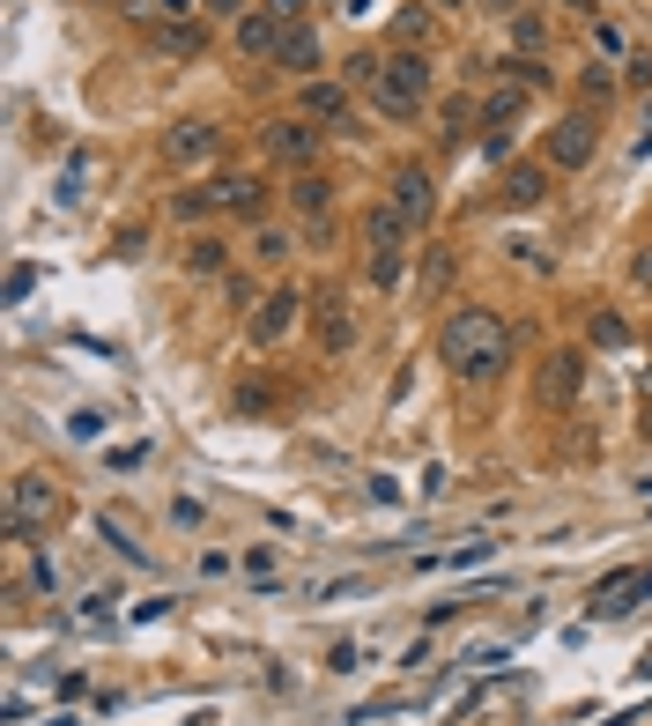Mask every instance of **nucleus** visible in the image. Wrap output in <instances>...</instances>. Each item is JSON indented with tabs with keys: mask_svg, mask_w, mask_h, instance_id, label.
Segmentation results:
<instances>
[{
	"mask_svg": "<svg viewBox=\"0 0 652 726\" xmlns=\"http://www.w3.org/2000/svg\"><path fill=\"white\" fill-rule=\"evenodd\" d=\"M638 430H645V438H652V401H645V408H638Z\"/></svg>",
	"mask_w": 652,
	"mask_h": 726,
	"instance_id": "38",
	"label": "nucleus"
},
{
	"mask_svg": "<svg viewBox=\"0 0 652 726\" xmlns=\"http://www.w3.org/2000/svg\"><path fill=\"white\" fill-rule=\"evenodd\" d=\"M541 193H549V171H541V164H519V171H504V201H512V208H534Z\"/></svg>",
	"mask_w": 652,
	"mask_h": 726,
	"instance_id": "20",
	"label": "nucleus"
},
{
	"mask_svg": "<svg viewBox=\"0 0 652 726\" xmlns=\"http://www.w3.org/2000/svg\"><path fill=\"white\" fill-rule=\"evenodd\" d=\"M371 104L386 112V119H416L430 104V60L416 45H401V52H386L378 60V82H371Z\"/></svg>",
	"mask_w": 652,
	"mask_h": 726,
	"instance_id": "2",
	"label": "nucleus"
},
{
	"mask_svg": "<svg viewBox=\"0 0 652 726\" xmlns=\"http://www.w3.org/2000/svg\"><path fill=\"white\" fill-rule=\"evenodd\" d=\"M52 519H60V490L45 475H15V490H8V534L23 541V534H38Z\"/></svg>",
	"mask_w": 652,
	"mask_h": 726,
	"instance_id": "5",
	"label": "nucleus"
},
{
	"mask_svg": "<svg viewBox=\"0 0 652 726\" xmlns=\"http://www.w3.org/2000/svg\"><path fill=\"white\" fill-rule=\"evenodd\" d=\"M282 252H290V230H275V223H260V230H252V260H260V267H275Z\"/></svg>",
	"mask_w": 652,
	"mask_h": 726,
	"instance_id": "24",
	"label": "nucleus"
},
{
	"mask_svg": "<svg viewBox=\"0 0 652 726\" xmlns=\"http://www.w3.org/2000/svg\"><path fill=\"white\" fill-rule=\"evenodd\" d=\"M164 52H201V23H164Z\"/></svg>",
	"mask_w": 652,
	"mask_h": 726,
	"instance_id": "28",
	"label": "nucleus"
},
{
	"mask_svg": "<svg viewBox=\"0 0 652 726\" xmlns=\"http://www.w3.org/2000/svg\"><path fill=\"white\" fill-rule=\"evenodd\" d=\"M386 201L408 215V230H430V215H438V193H430V171H423V164H401L393 186H386Z\"/></svg>",
	"mask_w": 652,
	"mask_h": 726,
	"instance_id": "8",
	"label": "nucleus"
},
{
	"mask_svg": "<svg viewBox=\"0 0 652 726\" xmlns=\"http://www.w3.org/2000/svg\"><path fill=\"white\" fill-rule=\"evenodd\" d=\"M527 112V82H504V90H490L482 97V126H490V149H504V126Z\"/></svg>",
	"mask_w": 652,
	"mask_h": 726,
	"instance_id": "16",
	"label": "nucleus"
},
{
	"mask_svg": "<svg viewBox=\"0 0 652 726\" xmlns=\"http://www.w3.org/2000/svg\"><path fill=\"white\" fill-rule=\"evenodd\" d=\"M290 208H297V215H326V208H334V178H326V171H297Z\"/></svg>",
	"mask_w": 652,
	"mask_h": 726,
	"instance_id": "19",
	"label": "nucleus"
},
{
	"mask_svg": "<svg viewBox=\"0 0 652 726\" xmlns=\"http://www.w3.org/2000/svg\"><path fill=\"white\" fill-rule=\"evenodd\" d=\"M593 149H601V126H593V112H564V119L549 126V171H586V164H593Z\"/></svg>",
	"mask_w": 652,
	"mask_h": 726,
	"instance_id": "6",
	"label": "nucleus"
},
{
	"mask_svg": "<svg viewBox=\"0 0 652 726\" xmlns=\"http://www.w3.org/2000/svg\"><path fill=\"white\" fill-rule=\"evenodd\" d=\"M275 67H282V75H319V38H312L304 23H290V30H282Z\"/></svg>",
	"mask_w": 652,
	"mask_h": 726,
	"instance_id": "17",
	"label": "nucleus"
},
{
	"mask_svg": "<svg viewBox=\"0 0 652 726\" xmlns=\"http://www.w3.org/2000/svg\"><path fill=\"white\" fill-rule=\"evenodd\" d=\"M623 341H630V326L616 312H593V349H623Z\"/></svg>",
	"mask_w": 652,
	"mask_h": 726,
	"instance_id": "25",
	"label": "nucleus"
},
{
	"mask_svg": "<svg viewBox=\"0 0 652 726\" xmlns=\"http://www.w3.org/2000/svg\"><path fill=\"white\" fill-rule=\"evenodd\" d=\"M312 326H319V349H326V356H349L356 312H349V297H341V290H319V297H312Z\"/></svg>",
	"mask_w": 652,
	"mask_h": 726,
	"instance_id": "9",
	"label": "nucleus"
},
{
	"mask_svg": "<svg viewBox=\"0 0 652 726\" xmlns=\"http://www.w3.org/2000/svg\"><path fill=\"white\" fill-rule=\"evenodd\" d=\"M608 90H616V75H608V67H601V60H593V67H586V97H593V104H601V97H608Z\"/></svg>",
	"mask_w": 652,
	"mask_h": 726,
	"instance_id": "33",
	"label": "nucleus"
},
{
	"mask_svg": "<svg viewBox=\"0 0 652 726\" xmlns=\"http://www.w3.org/2000/svg\"><path fill=\"white\" fill-rule=\"evenodd\" d=\"M30 586L52 593V586H60V564H52V556H30Z\"/></svg>",
	"mask_w": 652,
	"mask_h": 726,
	"instance_id": "31",
	"label": "nucleus"
},
{
	"mask_svg": "<svg viewBox=\"0 0 652 726\" xmlns=\"http://www.w3.org/2000/svg\"><path fill=\"white\" fill-rule=\"evenodd\" d=\"M630 282H638V290H652V245L630 252Z\"/></svg>",
	"mask_w": 652,
	"mask_h": 726,
	"instance_id": "34",
	"label": "nucleus"
},
{
	"mask_svg": "<svg viewBox=\"0 0 652 726\" xmlns=\"http://www.w3.org/2000/svg\"><path fill=\"white\" fill-rule=\"evenodd\" d=\"M201 15H215V23H245L252 8H245V0H201Z\"/></svg>",
	"mask_w": 652,
	"mask_h": 726,
	"instance_id": "30",
	"label": "nucleus"
},
{
	"mask_svg": "<svg viewBox=\"0 0 652 726\" xmlns=\"http://www.w3.org/2000/svg\"><path fill=\"white\" fill-rule=\"evenodd\" d=\"M512 326L497 319V312H482V304H460L445 326H438V356H445L452 378H475V386H490V378L512 371Z\"/></svg>",
	"mask_w": 652,
	"mask_h": 726,
	"instance_id": "1",
	"label": "nucleus"
},
{
	"mask_svg": "<svg viewBox=\"0 0 652 726\" xmlns=\"http://www.w3.org/2000/svg\"><path fill=\"white\" fill-rule=\"evenodd\" d=\"M186 267H193V275H223L230 245H223V238H193V245H186Z\"/></svg>",
	"mask_w": 652,
	"mask_h": 726,
	"instance_id": "21",
	"label": "nucleus"
},
{
	"mask_svg": "<svg viewBox=\"0 0 652 726\" xmlns=\"http://www.w3.org/2000/svg\"><path fill=\"white\" fill-rule=\"evenodd\" d=\"M208 193H215V208H230V215H260V208H267V178H252V171H223L215 186H208Z\"/></svg>",
	"mask_w": 652,
	"mask_h": 726,
	"instance_id": "13",
	"label": "nucleus"
},
{
	"mask_svg": "<svg viewBox=\"0 0 652 726\" xmlns=\"http://www.w3.org/2000/svg\"><path fill=\"white\" fill-rule=\"evenodd\" d=\"M534 393H541V408H571L578 393H586V356H578V349H549V356H541Z\"/></svg>",
	"mask_w": 652,
	"mask_h": 726,
	"instance_id": "7",
	"label": "nucleus"
},
{
	"mask_svg": "<svg viewBox=\"0 0 652 726\" xmlns=\"http://www.w3.org/2000/svg\"><path fill=\"white\" fill-rule=\"evenodd\" d=\"M512 38H519V45H541L549 30H541V15H519V23H512Z\"/></svg>",
	"mask_w": 652,
	"mask_h": 726,
	"instance_id": "35",
	"label": "nucleus"
},
{
	"mask_svg": "<svg viewBox=\"0 0 652 726\" xmlns=\"http://www.w3.org/2000/svg\"><path fill=\"white\" fill-rule=\"evenodd\" d=\"M267 156L275 164H312L319 156V126L312 119H267Z\"/></svg>",
	"mask_w": 652,
	"mask_h": 726,
	"instance_id": "11",
	"label": "nucleus"
},
{
	"mask_svg": "<svg viewBox=\"0 0 652 726\" xmlns=\"http://www.w3.org/2000/svg\"><path fill=\"white\" fill-rule=\"evenodd\" d=\"M38 290V267H8V304H23Z\"/></svg>",
	"mask_w": 652,
	"mask_h": 726,
	"instance_id": "32",
	"label": "nucleus"
},
{
	"mask_svg": "<svg viewBox=\"0 0 652 726\" xmlns=\"http://www.w3.org/2000/svg\"><path fill=\"white\" fill-rule=\"evenodd\" d=\"M438 119H445V134L460 141V134H467V126L482 119V104H475V97H445V104H438Z\"/></svg>",
	"mask_w": 652,
	"mask_h": 726,
	"instance_id": "23",
	"label": "nucleus"
},
{
	"mask_svg": "<svg viewBox=\"0 0 652 726\" xmlns=\"http://www.w3.org/2000/svg\"><path fill=\"white\" fill-rule=\"evenodd\" d=\"M364 267H371L378 290H401V275H408V215L393 201H378L371 215H364Z\"/></svg>",
	"mask_w": 652,
	"mask_h": 726,
	"instance_id": "3",
	"label": "nucleus"
},
{
	"mask_svg": "<svg viewBox=\"0 0 652 726\" xmlns=\"http://www.w3.org/2000/svg\"><path fill=\"white\" fill-rule=\"evenodd\" d=\"M564 8H578V15H601V0H564Z\"/></svg>",
	"mask_w": 652,
	"mask_h": 726,
	"instance_id": "37",
	"label": "nucleus"
},
{
	"mask_svg": "<svg viewBox=\"0 0 652 726\" xmlns=\"http://www.w3.org/2000/svg\"><path fill=\"white\" fill-rule=\"evenodd\" d=\"M393 38L423 52V38H430V15H423V8H401V23H393Z\"/></svg>",
	"mask_w": 652,
	"mask_h": 726,
	"instance_id": "26",
	"label": "nucleus"
},
{
	"mask_svg": "<svg viewBox=\"0 0 652 726\" xmlns=\"http://www.w3.org/2000/svg\"><path fill=\"white\" fill-rule=\"evenodd\" d=\"M452 275H460V252H452L445 238H430L423 245V275H416V304H445Z\"/></svg>",
	"mask_w": 652,
	"mask_h": 726,
	"instance_id": "12",
	"label": "nucleus"
},
{
	"mask_svg": "<svg viewBox=\"0 0 652 726\" xmlns=\"http://www.w3.org/2000/svg\"><path fill=\"white\" fill-rule=\"evenodd\" d=\"M652 593V564L645 571H623V578H608L601 593H593V615H630V608Z\"/></svg>",
	"mask_w": 652,
	"mask_h": 726,
	"instance_id": "15",
	"label": "nucleus"
},
{
	"mask_svg": "<svg viewBox=\"0 0 652 726\" xmlns=\"http://www.w3.org/2000/svg\"><path fill=\"white\" fill-rule=\"evenodd\" d=\"M378 60H386V52H356V60H349V82H356V90H371V82H378Z\"/></svg>",
	"mask_w": 652,
	"mask_h": 726,
	"instance_id": "29",
	"label": "nucleus"
},
{
	"mask_svg": "<svg viewBox=\"0 0 652 726\" xmlns=\"http://www.w3.org/2000/svg\"><path fill=\"white\" fill-rule=\"evenodd\" d=\"M208 208H215V193L201 186V193H178V201H171V215H178V223H201Z\"/></svg>",
	"mask_w": 652,
	"mask_h": 726,
	"instance_id": "27",
	"label": "nucleus"
},
{
	"mask_svg": "<svg viewBox=\"0 0 652 726\" xmlns=\"http://www.w3.org/2000/svg\"><path fill=\"white\" fill-rule=\"evenodd\" d=\"M267 15H282V23H304V0H267Z\"/></svg>",
	"mask_w": 652,
	"mask_h": 726,
	"instance_id": "36",
	"label": "nucleus"
},
{
	"mask_svg": "<svg viewBox=\"0 0 652 726\" xmlns=\"http://www.w3.org/2000/svg\"><path fill=\"white\" fill-rule=\"evenodd\" d=\"M304 312H312V297H297V290H267V297H252V312H245V341H252V349H282V341L297 334Z\"/></svg>",
	"mask_w": 652,
	"mask_h": 726,
	"instance_id": "4",
	"label": "nucleus"
},
{
	"mask_svg": "<svg viewBox=\"0 0 652 726\" xmlns=\"http://www.w3.org/2000/svg\"><path fill=\"white\" fill-rule=\"evenodd\" d=\"M282 30H290L282 15H267V8H252L245 23H238V52H245V60H275V52H282Z\"/></svg>",
	"mask_w": 652,
	"mask_h": 726,
	"instance_id": "14",
	"label": "nucleus"
},
{
	"mask_svg": "<svg viewBox=\"0 0 652 726\" xmlns=\"http://www.w3.org/2000/svg\"><path fill=\"white\" fill-rule=\"evenodd\" d=\"M304 119H349V82H304Z\"/></svg>",
	"mask_w": 652,
	"mask_h": 726,
	"instance_id": "18",
	"label": "nucleus"
},
{
	"mask_svg": "<svg viewBox=\"0 0 652 726\" xmlns=\"http://www.w3.org/2000/svg\"><path fill=\"white\" fill-rule=\"evenodd\" d=\"M215 149H223V126L215 119H178L164 134V164H208Z\"/></svg>",
	"mask_w": 652,
	"mask_h": 726,
	"instance_id": "10",
	"label": "nucleus"
},
{
	"mask_svg": "<svg viewBox=\"0 0 652 726\" xmlns=\"http://www.w3.org/2000/svg\"><path fill=\"white\" fill-rule=\"evenodd\" d=\"M490 556H497V541H467L452 556H423V571H467V564H490Z\"/></svg>",
	"mask_w": 652,
	"mask_h": 726,
	"instance_id": "22",
	"label": "nucleus"
}]
</instances>
